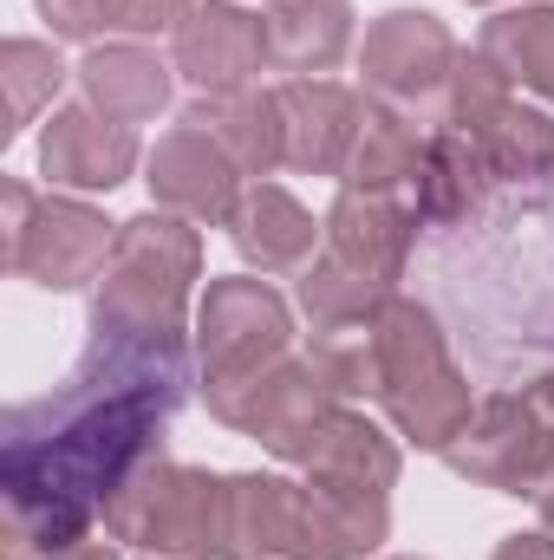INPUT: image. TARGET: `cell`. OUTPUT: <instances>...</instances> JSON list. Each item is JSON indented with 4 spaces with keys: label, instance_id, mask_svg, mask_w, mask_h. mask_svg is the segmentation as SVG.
I'll list each match as a JSON object with an SVG mask.
<instances>
[{
    "label": "cell",
    "instance_id": "1",
    "mask_svg": "<svg viewBox=\"0 0 554 560\" xmlns=\"http://www.w3.org/2000/svg\"><path fill=\"white\" fill-rule=\"evenodd\" d=\"M189 385V332H99L72 378L13 405L0 423L7 560H59L92 541L112 495L163 456V430Z\"/></svg>",
    "mask_w": 554,
    "mask_h": 560
},
{
    "label": "cell",
    "instance_id": "2",
    "mask_svg": "<svg viewBox=\"0 0 554 560\" xmlns=\"http://www.w3.org/2000/svg\"><path fill=\"white\" fill-rule=\"evenodd\" d=\"M372 372H379V392H372L379 411L417 450L443 456L457 443V430L470 423V411H476L470 378L457 372L437 313L405 300V293H392L385 313L372 319Z\"/></svg>",
    "mask_w": 554,
    "mask_h": 560
},
{
    "label": "cell",
    "instance_id": "3",
    "mask_svg": "<svg viewBox=\"0 0 554 560\" xmlns=\"http://www.w3.org/2000/svg\"><path fill=\"white\" fill-rule=\"evenodd\" d=\"M203 280V235L189 215L143 209L118 222V248L92 287L99 332H189V293Z\"/></svg>",
    "mask_w": 554,
    "mask_h": 560
},
{
    "label": "cell",
    "instance_id": "4",
    "mask_svg": "<svg viewBox=\"0 0 554 560\" xmlns=\"http://www.w3.org/2000/svg\"><path fill=\"white\" fill-rule=\"evenodd\" d=\"M105 535L118 548H143V555H163V560H235L229 476L157 456L112 495Z\"/></svg>",
    "mask_w": 554,
    "mask_h": 560
},
{
    "label": "cell",
    "instance_id": "5",
    "mask_svg": "<svg viewBox=\"0 0 554 560\" xmlns=\"http://www.w3.org/2000/svg\"><path fill=\"white\" fill-rule=\"evenodd\" d=\"M0 209H7V222H0L7 275L53 287V293L99 287L112 248H118V222H105L79 196H33L26 183H0Z\"/></svg>",
    "mask_w": 554,
    "mask_h": 560
},
{
    "label": "cell",
    "instance_id": "6",
    "mask_svg": "<svg viewBox=\"0 0 554 560\" xmlns=\"http://www.w3.org/2000/svg\"><path fill=\"white\" fill-rule=\"evenodd\" d=\"M287 352H293V306L268 280L255 275L209 280V293L196 306V372H203L209 405L235 398L249 378H262Z\"/></svg>",
    "mask_w": 554,
    "mask_h": 560
},
{
    "label": "cell",
    "instance_id": "7",
    "mask_svg": "<svg viewBox=\"0 0 554 560\" xmlns=\"http://www.w3.org/2000/svg\"><path fill=\"white\" fill-rule=\"evenodd\" d=\"M463 46L450 39V26L424 7H392L366 26V46H359V72H366V98L392 105V112H412L417 125L437 118L443 125V92H450V72H457Z\"/></svg>",
    "mask_w": 554,
    "mask_h": 560
},
{
    "label": "cell",
    "instance_id": "8",
    "mask_svg": "<svg viewBox=\"0 0 554 560\" xmlns=\"http://www.w3.org/2000/svg\"><path fill=\"white\" fill-rule=\"evenodd\" d=\"M346 398H339V378L326 372V359L307 346H293L280 365H268L262 378H249L235 398H222V405H209V418L229 423V430H242V436H255L268 456L280 463H293L300 469V456H307V443H313V430L333 418Z\"/></svg>",
    "mask_w": 554,
    "mask_h": 560
},
{
    "label": "cell",
    "instance_id": "9",
    "mask_svg": "<svg viewBox=\"0 0 554 560\" xmlns=\"http://www.w3.org/2000/svg\"><path fill=\"white\" fill-rule=\"evenodd\" d=\"M443 463L496 495H542L554 482V418L542 411V398H483L470 423L457 430V443L443 450Z\"/></svg>",
    "mask_w": 554,
    "mask_h": 560
},
{
    "label": "cell",
    "instance_id": "10",
    "mask_svg": "<svg viewBox=\"0 0 554 560\" xmlns=\"http://www.w3.org/2000/svg\"><path fill=\"white\" fill-rule=\"evenodd\" d=\"M143 183H150V209H170V215H189L196 229H229L249 176L235 170V156L209 138L203 125L176 118L157 150L143 156Z\"/></svg>",
    "mask_w": 554,
    "mask_h": 560
},
{
    "label": "cell",
    "instance_id": "11",
    "mask_svg": "<svg viewBox=\"0 0 554 560\" xmlns=\"http://www.w3.org/2000/svg\"><path fill=\"white\" fill-rule=\"evenodd\" d=\"M170 66H176V79H189L203 98L255 92V72L268 66V26H262V13H249V7H235V0H203V7L170 33Z\"/></svg>",
    "mask_w": 554,
    "mask_h": 560
},
{
    "label": "cell",
    "instance_id": "12",
    "mask_svg": "<svg viewBox=\"0 0 554 560\" xmlns=\"http://www.w3.org/2000/svg\"><path fill=\"white\" fill-rule=\"evenodd\" d=\"M143 163V143H138V125H118L105 118L99 105H53L46 131H39V176L53 189H118L131 183V170Z\"/></svg>",
    "mask_w": 554,
    "mask_h": 560
},
{
    "label": "cell",
    "instance_id": "13",
    "mask_svg": "<svg viewBox=\"0 0 554 560\" xmlns=\"http://www.w3.org/2000/svg\"><path fill=\"white\" fill-rule=\"evenodd\" d=\"M280 138H287V170L300 176H346V156L366 125V98L339 79H280Z\"/></svg>",
    "mask_w": 554,
    "mask_h": 560
},
{
    "label": "cell",
    "instance_id": "14",
    "mask_svg": "<svg viewBox=\"0 0 554 560\" xmlns=\"http://www.w3.org/2000/svg\"><path fill=\"white\" fill-rule=\"evenodd\" d=\"M417 242V209L405 196H379V189H346L326 209V255H339L346 268L372 275L379 287H399L405 261Z\"/></svg>",
    "mask_w": 554,
    "mask_h": 560
},
{
    "label": "cell",
    "instance_id": "15",
    "mask_svg": "<svg viewBox=\"0 0 554 560\" xmlns=\"http://www.w3.org/2000/svg\"><path fill=\"white\" fill-rule=\"evenodd\" d=\"M300 469H307V482H320V489H346V495H392V489H399L405 456H399V443L366 418V411L339 405L333 418L313 430V443H307Z\"/></svg>",
    "mask_w": 554,
    "mask_h": 560
},
{
    "label": "cell",
    "instance_id": "16",
    "mask_svg": "<svg viewBox=\"0 0 554 560\" xmlns=\"http://www.w3.org/2000/svg\"><path fill=\"white\" fill-rule=\"evenodd\" d=\"M229 242L249 268L262 275H293L326 248V222H313L300 209V196H287L280 183H249L235 215H229Z\"/></svg>",
    "mask_w": 554,
    "mask_h": 560
},
{
    "label": "cell",
    "instance_id": "17",
    "mask_svg": "<svg viewBox=\"0 0 554 560\" xmlns=\"http://www.w3.org/2000/svg\"><path fill=\"white\" fill-rule=\"evenodd\" d=\"M489 189H496V170L476 150V138L437 125L424 138V156H417V176H412V189H405V202L417 209L424 229H457V222H470L489 202Z\"/></svg>",
    "mask_w": 554,
    "mask_h": 560
},
{
    "label": "cell",
    "instance_id": "18",
    "mask_svg": "<svg viewBox=\"0 0 554 560\" xmlns=\"http://www.w3.org/2000/svg\"><path fill=\"white\" fill-rule=\"evenodd\" d=\"M72 79H79V98L99 105V112L118 118V125H150V118H163V112H170V92H176V66L157 59L138 39L92 46Z\"/></svg>",
    "mask_w": 554,
    "mask_h": 560
},
{
    "label": "cell",
    "instance_id": "19",
    "mask_svg": "<svg viewBox=\"0 0 554 560\" xmlns=\"http://www.w3.org/2000/svg\"><path fill=\"white\" fill-rule=\"evenodd\" d=\"M268 66L293 79H320L353 52V0H268Z\"/></svg>",
    "mask_w": 554,
    "mask_h": 560
},
{
    "label": "cell",
    "instance_id": "20",
    "mask_svg": "<svg viewBox=\"0 0 554 560\" xmlns=\"http://www.w3.org/2000/svg\"><path fill=\"white\" fill-rule=\"evenodd\" d=\"M183 118H189V125H203L209 138L222 143L249 183H268L275 170H287V138H280V105H275V92L196 98Z\"/></svg>",
    "mask_w": 554,
    "mask_h": 560
},
{
    "label": "cell",
    "instance_id": "21",
    "mask_svg": "<svg viewBox=\"0 0 554 560\" xmlns=\"http://www.w3.org/2000/svg\"><path fill=\"white\" fill-rule=\"evenodd\" d=\"M424 138L412 112H392L379 98H366V125H359V143L346 156V189H379V196H405L417 176V156H424Z\"/></svg>",
    "mask_w": 554,
    "mask_h": 560
},
{
    "label": "cell",
    "instance_id": "22",
    "mask_svg": "<svg viewBox=\"0 0 554 560\" xmlns=\"http://www.w3.org/2000/svg\"><path fill=\"white\" fill-rule=\"evenodd\" d=\"M392 293H399V287H379L372 275L346 268V261L326 255V248L300 268V313L313 319V332H366V326L385 313Z\"/></svg>",
    "mask_w": 554,
    "mask_h": 560
},
{
    "label": "cell",
    "instance_id": "23",
    "mask_svg": "<svg viewBox=\"0 0 554 560\" xmlns=\"http://www.w3.org/2000/svg\"><path fill=\"white\" fill-rule=\"evenodd\" d=\"M476 52H489L509 72V85H529L554 105V7H509L483 20Z\"/></svg>",
    "mask_w": 554,
    "mask_h": 560
},
{
    "label": "cell",
    "instance_id": "24",
    "mask_svg": "<svg viewBox=\"0 0 554 560\" xmlns=\"http://www.w3.org/2000/svg\"><path fill=\"white\" fill-rule=\"evenodd\" d=\"M470 138L489 156L496 183H542V176H554V118L535 112V105H522V98H509V105H503L483 131H470Z\"/></svg>",
    "mask_w": 554,
    "mask_h": 560
},
{
    "label": "cell",
    "instance_id": "25",
    "mask_svg": "<svg viewBox=\"0 0 554 560\" xmlns=\"http://www.w3.org/2000/svg\"><path fill=\"white\" fill-rule=\"evenodd\" d=\"M0 85H7V125L0 138H20L66 85V59L53 39H7L0 46Z\"/></svg>",
    "mask_w": 554,
    "mask_h": 560
},
{
    "label": "cell",
    "instance_id": "26",
    "mask_svg": "<svg viewBox=\"0 0 554 560\" xmlns=\"http://www.w3.org/2000/svg\"><path fill=\"white\" fill-rule=\"evenodd\" d=\"M196 7L203 0H112V26L131 33V39H143V33H176Z\"/></svg>",
    "mask_w": 554,
    "mask_h": 560
},
{
    "label": "cell",
    "instance_id": "27",
    "mask_svg": "<svg viewBox=\"0 0 554 560\" xmlns=\"http://www.w3.org/2000/svg\"><path fill=\"white\" fill-rule=\"evenodd\" d=\"M53 39H99L112 26V0H33Z\"/></svg>",
    "mask_w": 554,
    "mask_h": 560
},
{
    "label": "cell",
    "instance_id": "28",
    "mask_svg": "<svg viewBox=\"0 0 554 560\" xmlns=\"http://www.w3.org/2000/svg\"><path fill=\"white\" fill-rule=\"evenodd\" d=\"M489 560H554V541L542 535V528H535V535H509Z\"/></svg>",
    "mask_w": 554,
    "mask_h": 560
},
{
    "label": "cell",
    "instance_id": "29",
    "mask_svg": "<svg viewBox=\"0 0 554 560\" xmlns=\"http://www.w3.org/2000/svg\"><path fill=\"white\" fill-rule=\"evenodd\" d=\"M59 560H118V541L105 535V541H85V548H72V555H59Z\"/></svg>",
    "mask_w": 554,
    "mask_h": 560
},
{
    "label": "cell",
    "instance_id": "30",
    "mask_svg": "<svg viewBox=\"0 0 554 560\" xmlns=\"http://www.w3.org/2000/svg\"><path fill=\"white\" fill-rule=\"evenodd\" d=\"M535 509H542V535L554 541V489H542V495H535Z\"/></svg>",
    "mask_w": 554,
    "mask_h": 560
},
{
    "label": "cell",
    "instance_id": "31",
    "mask_svg": "<svg viewBox=\"0 0 554 560\" xmlns=\"http://www.w3.org/2000/svg\"><path fill=\"white\" fill-rule=\"evenodd\" d=\"M535 398H542V411H549V418H554V372H549V378H542V385H535Z\"/></svg>",
    "mask_w": 554,
    "mask_h": 560
},
{
    "label": "cell",
    "instance_id": "32",
    "mask_svg": "<svg viewBox=\"0 0 554 560\" xmlns=\"http://www.w3.org/2000/svg\"><path fill=\"white\" fill-rule=\"evenodd\" d=\"M392 560H417V555H392Z\"/></svg>",
    "mask_w": 554,
    "mask_h": 560
},
{
    "label": "cell",
    "instance_id": "33",
    "mask_svg": "<svg viewBox=\"0 0 554 560\" xmlns=\"http://www.w3.org/2000/svg\"><path fill=\"white\" fill-rule=\"evenodd\" d=\"M470 7H489V0H470Z\"/></svg>",
    "mask_w": 554,
    "mask_h": 560
},
{
    "label": "cell",
    "instance_id": "34",
    "mask_svg": "<svg viewBox=\"0 0 554 560\" xmlns=\"http://www.w3.org/2000/svg\"><path fill=\"white\" fill-rule=\"evenodd\" d=\"M150 560H163V555H150Z\"/></svg>",
    "mask_w": 554,
    "mask_h": 560
},
{
    "label": "cell",
    "instance_id": "35",
    "mask_svg": "<svg viewBox=\"0 0 554 560\" xmlns=\"http://www.w3.org/2000/svg\"><path fill=\"white\" fill-rule=\"evenodd\" d=\"M549 489H554V482H549Z\"/></svg>",
    "mask_w": 554,
    "mask_h": 560
}]
</instances>
